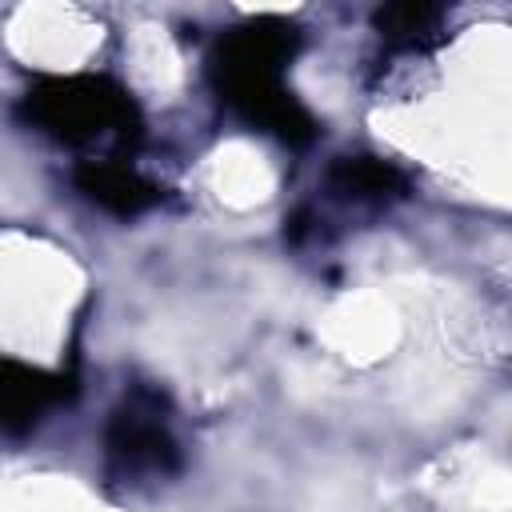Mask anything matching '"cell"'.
Listing matches in <instances>:
<instances>
[{"mask_svg": "<svg viewBox=\"0 0 512 512\" xmlns=\"http://www.w3.org/2000/svg\"><path fill=\"white\" fill-rule=\"evenodd\" d=\"M20 120L60 144H92L100 136H136V100L108 76H52L20 100Z\"/></svg>", "mask_w": 512, "mask_h": 512, "instance_id": "7a4b0ae2", "label": "cell"}, {"mask_svg": "<svg viewBox=\"0 0 512 512\" xmlns=\"http://www.w3.org/2000/svg\"><path fill=\"white\" fill-rule=\"evenodd\" d=\"M324 180L340 200H396L408 192V176L376 156H340Z\"/></svg>", "mask_w": 512, "mask_h": 512, "instance_id": "8992f818", "label": "cell"}, {"mask_svg": "<svg viewBox=\"0 0 512 512\" xmlns=\"http://www.w3.org/2000/svg\"><path fill=\"white\" fill-rule=\"evenodd\" d=\"M292 52H296V28L276 16H260L216 44L212 80L220 96L248 124L280 136L284 144L304 148L316 136V120L280 80Z\"/></svg>", "mask_w": 512, "mask_h": 512, "instance_id": "6da1fadb", "label": "cell"}, {"mask_svg": "<svg viewBox=\"0 0 512 512\" xmlns=\"http://www.w3.org/2000/svg\"><path fill=\"white\" fill-rule=\"evenodd\" d=\"M72 180L92 204H100L116 216H140L144 208H152L160 200V188L152 180H144L140 172L112 164V160H84V164H76Z\"/></svg>", "mask_w": 512, "mask_h": 512, "instance_id": "5b68a950", "label": "cell"}, {"mask_svg": "<svg viewBox=\"0 0 512 512\" xmlns=\"http://www.w3.org/2000/svg\"><path fill=\"white\" fill-rule=\"evenodd\" d=\"M444 12L436 4H388L376 12V28L396 48H424L440 36Z\"/></svg>", "mask_w": 512, "mask_h": 512, "instance_id": "52a82bcc", "label": "cell"}, {"mask_svg": "<svg viewBox=\"0 0 512 512\" xmlns=\"http://www.w3.org/2000/svg\"><path fill=\"white\" fill-rule=\"evenodd\" d=\"M104 456L108 472L120 480H156L180 472V448L160 420V404L148 392L128 396L104 432Z\"/></svg>", "mask_w": 512, "mask_h": 512, "instance_id": "3957f363", "label": "cell"}, {"mask_svg": "<svg viewBox=\"0 0 512 512\" xmlns=\"http://www.w3.org/2000/svg\"><path fill=\"white\" fill-rule=\"evenodd\" d=\"M64 376L20 364L12 356H0V428L24 432L32 428L44 408H52L64 396Z\"/></svg>", "mask_w": 512, "mask_h": 512, "instance_id": "277c9868", "label": "cell"}]
</instances>
